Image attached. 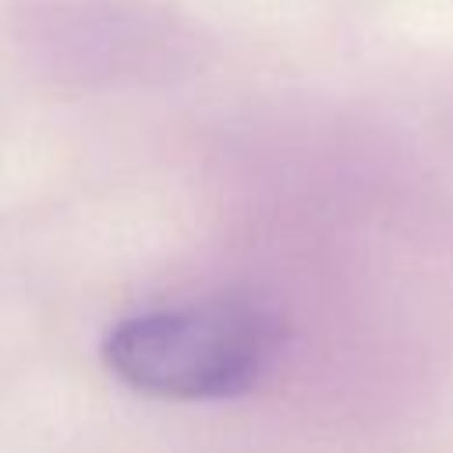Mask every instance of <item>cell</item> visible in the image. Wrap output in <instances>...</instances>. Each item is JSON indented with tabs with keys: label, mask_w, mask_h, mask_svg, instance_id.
Wrapping results in <instances>:
<instances>
[{
	"label": "cell",
	"mask_w": 453,
	"mask_h": 453,
	"mask_svg": "<svg viewBox=\"0 0 453 453\" xmlns=\"http://www.w3.org/2000/svg\"><path fill=\"white\" fill-rule=\"evenodd\" d=\"M276 322L244 297H205L120 319L103 340L106 368L163 400H226L258 382Z\"/></svg>",
	"instance_id": "obj_1"
}]
</instances>
